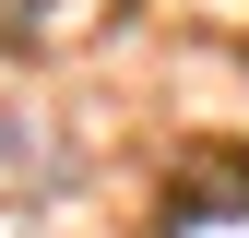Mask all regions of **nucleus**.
Here are the masks:
<instances>
[{"instance_id":"f257e3e1","label":"nucleus","mask_w":249,"mask_h":238,"mask_svg":"<svg viewBox=\"0 0 249 238\" xmlns=\"http://www.w3.org/2000/svg\"><path fill=\"white\" fill-rule=\"evenodd\" d=\"M119 24V0H0V48H95Z\"/></svg>"},{"instance_id":"f03ea898","label":"nucleus","mask_w":249,"mask_h":238,"mask_svg":"<svg viewBox=\"0 0 249 238\" xmlns=\"http://www.w3.org/2000/svg\"><path fill=\"white\" fill-rule=\"evenodd\" d=\"M166 215H178V226H190V215H249V143H237L226 167H202V178H178V202H166Z\"/></svg>"}]
</instances>
